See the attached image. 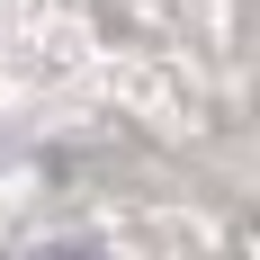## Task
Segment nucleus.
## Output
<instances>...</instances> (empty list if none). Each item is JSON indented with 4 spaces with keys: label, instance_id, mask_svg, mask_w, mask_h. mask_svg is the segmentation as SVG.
Listing matches in <instances>:
<instances>
[{
    "label": "nucleus",
    "instance_id": "nucleus-1",
    "mask_svg": "<svg viewBox=\"0 0 260 260\" xmlns=\"http://www.w3.org/2000/svg\"><path fill=\"white\" fill-rule=\"evenodd\" d=\"M36 260H99L90 242H54V251H36Z\"/></svg>",
    "mask_w": 260,
    "mask_h": 260
}]
</instances>
